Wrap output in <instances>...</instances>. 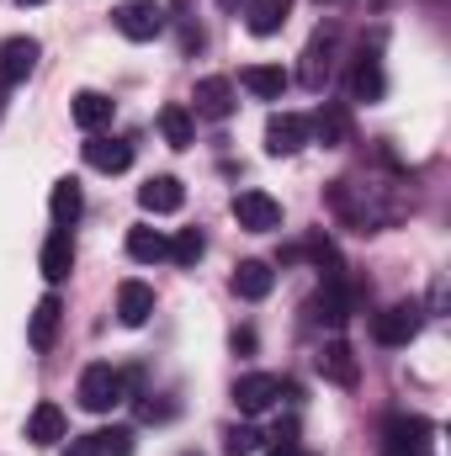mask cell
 <instances>
[{
	"instance_id": "obj_1",
	"label": "cell",
	"mask_w": 451,
	"mask_h": 456,
	"mask_svg": "<svg viewBox=\"0 0 451 456\" xmlns=\"http://www.w3.org/2000/svg\"><path fill=\"white\" fill-rule=\"evenodd\" d=\"M122 371L107 366V361H91L86 371H80V387H75V398H80V409H91V414H112L117 403H122Z\"/></svg>"
},
{
	"instance_id": "obj_2",
	"label": "cell",
	"mask_w": 451,
	"mask_h": 456,
	"mask_svg": "<svg viewBox=\"0 0 451 456\" xmlns=\"http://www.w3.org/2000/svg\"><path fill=\"white\" fill-rule=\"evenodd\" d=\"M112 21H117V32L127 37V43H154L160 32H165V5L160 0H122L112 11Z\"/></svg>"
},
{
	"instance_id": "obj_3",
	"label": "cell",
	"mask_w": 451,
	"mask_h": 456,
	"mask_svg": "<svg viewBox=\"0 0 451 456\" xmlns=\"http://www.w3.org/2000/svg\"><path fill=\"white\" fill-rule=\"evenodd\" d=\"M420 324H425V308L420 303H393V308H382L372 319V335H377V345H409L420 335Z\"/></svg>"
},
{
	"instance_id": "obj_4",
	"label": "cell",
	"mask_w": 451,
	"mask_h": 456,
	"mask_svg": "<svg viewBox=\"0 0 451 456\" xmlns=\"http://www.w3.org/2000/svg\"><path fill=\"white\" fill-rule=\"evenodd\" d=\"M276 398H282V377H271V371H244L234 382V409L239 414H266Z\"/></svg>"
},
{
	"instance_id": "obj_5",
	"label": "cell",
	"mask_w": 451,
	"mask_h": 456,
	"mask_svg": "<svg viewBox=\"0 0 451 456\" xmlns=\"http://www.w3.org/2000/svg\"><path fill=\"white\" fill-rule=\"evenodd\" d=\"M335 43H340L335 27H319V32H314V43L303 48V69H298V80H303L308 91H324V86H330V59H335Z\"/></svg>"
},
{
	"instance_id": "obj_6",
	"label": "cell",
	"mask_w": 451,
	"mask_h": 456,
	"mask_svg": "<svg viewBox=\"0 0 451 456\" xmlns=\"http://www.w3.org/2000/svg\"><path fill=\"white\" fill-rule=\"evenodd\" d=\"M303 143H308V117H298V112H271L266 117V154L287 159V154H298Z\"/></svg>"
},
{
	"instance_id": "obj_7",
	"label": "cell",
	"mask_w": 451,
	"mask_h": 456,
	"mask_svg": "<svg viewBox=\"0 0 451 456\" xmlns=\"http://www.w3.org/2000/svg\"><path fill=\"white\" fill-rule=\"evenodd\" d=\"M234 218L250 233H271V228H282V202L266 197V191H239L234 197Z\"/></svg>"
},
{
	"instance_id": "obj_8",
	"label": "cell",
	"mask_w": 451,
	"mask_h": 456,
	"mask_svg": "<svg viewBox=\"0 0 451 456\" xmlns=\"http://www.w3.org/2000/svg\"><path fill=\"white\" fill-rule=\"evenodd\" d=\"M314 366H319V377L335 382V387H356V382H361V361H356V350L345 340H330L314 355Z\"/></svg>"
},
{
	"instance_id": "obj_9",
	"label": "cell",
	"mask_w": 451,
	"mask_h": 456,
	"mask_svg": "<svg viewBox=\"0 0 451 456\" xmlns=\"http://www.w3.org/2000/svg\"><path fill=\"white\" fill-rule=\"evenodd\" d=\"M388 96V75H382V59L377 53H356V64H350V102H382Z\"/></svg>"
},
{
	"instance_id": "obj_10",
	"label": "cell",
	"mask_w": 451,
	"mask_h": 456,
	"mask_svg": "<svg viewBox=\"0 0 451 456\" xmlns=\"http://www.w3.org/2000/svg\"><path fill=\"white\" fill-rule=\"evenodd\" d=\"M37 37H5L0 43V86H21L37 69Z\"/></svg>"
},
{
	"instance_id": "obj_11",
	"label": "cell",
	"mask_w": 451,
	"mask_h": 456,
	"mask_svg": "<svg viewBox=\"0 0 451 456\" xmlns=\"http://www.w3.org/2000/svg\"><path fill=\"white\" fill-rule=\"evenodd\" d=\"M350 308H356L350 281H324V292L308 303V319H314V324H330V330H340V324L350 319Z\"/></svg>"
},
{
	"instance_id": "obj_12",
	"label": "cell",
	"mask_w": 451,
	"mask_h": 456,
	"mask_svg": "<svg viewBox=\"0 0 451 456\" xmlns=\"http://www.w3.org/2000/svg\"><path fill=\"white\" fill-rule=\"evenodd\" d=\"M86 165L102 170V175H122V170L133 165V143H127V138H102V133H91V138H86Z\"/></svg>"
},
{
	"instance_id": "obj_13",
	"label": "cell",
	"mask_w": 451,
	"mask_h": 456,
	"mask_svg": "<svg viewBox=\"0 0 451 456\" xmlns=\"http://www.w3.org/2000/svg\"><path fill=\"white\" fill-rule=\"evenodd\" d=\"M308 138L324 143V149H345V143H350V112H345L340 102H324L319 112L308 117Z\"/></svg>"
},
{
	"instance_id": "obj_14",
	"label": "cell",
	"mask_w": 451,
	"mask_h": 456,
	"mask_svg": "<svg viewBox=\"0 0 451 456\" xmlns=\"http://www.w3.org/2000/svg\"><path fill=\"white\" fill-rule=\"evenodd\" d=\"M239 86H244L250 96H260V102H282L287 86H292V75H287L282 64H244V69H239Z\"/></svg>"
},
{
	"instance_id": "obj_15",
	"label": "cell",
	"mask_w": 451,
	"mask_h": 456,
	"mask_svg": "<svg viewBox=\"0 0 451 456\" xmlns=\"http://www.w3.org/2000/svg\"><path fill=\"white\" fill-rule=\"evenodd\" d=\"M197 117H208V122H224L234 117V80L228 75H208V80H197Z\"/></svg>"
},
{
	"instance_id": "obj_16",
	"label": "cell",
	"mask_w": 451,
	"mask_h": 456,
	"mask_svg": "<svg viewBox=\"0 0 451 456\" xmlns=\"http://www.w3.org/2000/svg\"><path fill=\"white\" fill-rule=\"evenodd\" d=\"M425 441H430V419H420V414H393L388 419V452L393 456L425 452Z\"/></svg>"
},
{
	"instance_id": "obj_17",
	"label": "cell",
	"mask_w": 451,
	"mask_h": 456,
	"mask_svg": "<svg viewBox=\"0 0 451 456\" xmlns=\"http://www.w3.org/2000/svg\"><path fill=\"white\" fill-rule=\"evenodd\" d=\"M181 202H186V186L176 175H149L138 186V208L144 213H181Z\"/></svg>"
},
{
	"instance_id": "obj_18",
	"label": "cell",
	"mask_w": 451,
	"mask_h": 456,
	"mask_svg": "<svg viewBox=\"0 0 451 456\" xmlns=\"http://www.w3.org/2000/svg\"><path fill=\"white\" fill-rule=\"evenodd\" d=\"M59 319H64V303H59L53 292L37 297L32 324H27V345H32V350H53V340H59Z\"/></svg>"
},
{
	"instance_id": "obj_19",
	"label": "cell",
	"mask_w": 451,
	"mask_h": 456,
	"mask_svg": "<svg viewBox=\"0 0 451 456\" xmlns=\"http://www.w3.org/2000/svg\"><path fill=\"white\" fill-rule=\"evenodd\" d=\"M37 265H43V276H48V281H64V276L75 271V239H70V228H53V233L43 239Z\"/></svg>"
},
{
	"instance_id": "obj_20",
	"label": "cell",
	"mask_w": 451,
	"mask_h": 456,
	"mask_svg": "<svg viewBox=\"0 0 451 456\" xmlns=\"http://www.w3.org/2000/svg\"><path fill=\"white\" fill-rule=\"evenodd\" d=\"M149 314H154V287L149 281H122L117 287V319L127 330H138V324H149Z\"/></svg>"
},
{
	"instance_id": "obj_21",
	"label": "cell",
	"mask_w": 451,
	"mask_h": 456,
	"mask_svg": "<svg viewBox=\"0 0 451 456\" xmlns=\"http://www.w3.org/2000/svg\"><path fill=\"white\" fill-rule=\"evenodd\" d=\"M64 436H70V419H64L59 403H37V409L27 414V441H32V446H59Z\"/></svg>"
},
{
	"instance_id": "obj_22",
	"label": "cell",
	"mask_w": 451,
	"mask_h": 456,
	"mask_svg": "<svg viewBox=\"0 0 451 456\" xmlns=\"http://www.w3.org/2000/svg\"><path fill=\"white\" fill-rule=\"evenodd\" d=\"M271 287H276V271H271L266 260H239V265H234V292H239L244 303H260Z\"/></svg>"
},
{
	"instance_id": "obj_23",
	"label": "cell",
	"mask_w": 451,
	"mask_h": 456,
	"mask_svg": "<svg viewBox=\"0 0 451 456\" xmlns=\"http://www.w3.org/2000/svg\"><path fill=\"white\" fill-rule=\"evenodd\" d=\"M48 208H53V228H75V218L86 213V191H80V181H75V175L53 181V197H48Z\"/></svg>"
},
{
	"instance_id": "obj_24",
	"label": "cell",
	"mask_w": 451,
	"mask_h": 456,
	"mask_svg": "<svg viewBox=\"0 0 451 456\" xmlns=\"http://www.w3.org/2000/svg\"><path fill=\"white\" fill-rule=\"evenodd\" d=\"M117 102L112 96H102V91H80L75 96V107H70V117H75V127H86V133H102L107 122H112Z\"/></svg>"
},
{
	"instance_id": "obj_25",
	"label": "cell",
	"mask_w": 451,
	"mask_h": 456,
	"mask_svg": "<svg viewBox=\"0 0 451 456\" xmlns=\"http://www.w3.org/2000/svg\"><path fill=\"white\" fill-rule=\"evenodd\" d=\"M160 133H165L170 149H192L197 143V117H192V107H181V102L160 107Z\"/></svg>"
},
{
	"instance_id": "obj_26",
	"label": "cell",
	"mask_w": 451,
	"mask_h": 456,
	"mask_svg": "<svg viewBox=\"0 0 451 456\" xmlns=\"http://www.w3.org/2000/svg\"><path fill=\"white\" fill-rule=\"evenodd\" d=\"M287 16H292V0H250L244 27H250L255 37H271V32H282V27H287Z\"/></svg>"
},
{
	"instance_id": "obj_27",
	"label": "cell",
	"mask_w": 451,
	"mask_h": 456,
	"mask_svg": "<svg viewBox=\"0 0 451 456\" xmlns=\"http://www.w3.org/2000/svg\"><path fill=\"white\" fill-rule=\"evenodd\" d=\"M127 255H133L138 265H154V260H170V239H165L160 228L138 224V228H127Z\"/></svg>"
},
{
	"instance_id": "obj_28",
	"label": "cell",
	"mask_w": 451,
	"mask_h": 456,
	"mask_svg": "<svg viewBox=\"0 0 451 456\" xmlns=\"http://www.w3.org/2000/svg\"><path fill=\"white\" fill-rule=\"evenodd\" d=\"M208 255V239H202V228H181L176 239H170V260L176 265H197Z\"/></svg>"
},
{
	"instance_id": "obj_29",
	"label": "cell",
	"mask_w": 451,
	"mask_h": 456,
	"mask_svg": "<svg viewBox=\"0 0 451 456\" xmlns=\"http://www.w3.org/2000/svg\"><path fill=\"white\" fill-rule=\"evenodd\" d=\"M96 441H102V456H133V430H127V425L96 430Z\"/></svg>"
},
{
	"instance_id": "obj_30",
	"label": "cell",
	"mask_w": 451,
	"mask_h": 456,
	"mask_svg": "<svg viewBox=\"0 0 451 456\" xmlns=\"http://www.w3.org/2000/svg\"><path fill=\"white\" fill-rule=\"evenodd\" d=\"M255 446H260V436L250 425H234L224 436V456H255Z\"/></svg>"
},
{
	"instance_id": "obj_31",
	"label": "cell",
	"mask_w": 451,
	"mask_h": 456,
	"mask_svg": "<svg viewBox=\"0 0 451 456\" xmlns=\"http://www.w3.org/2000/svg\"><path fill=\"white\" fill-rule=\"evenodd\" d=\"M64 456H102V441H96V436H70Z\"/></svg>"
},
{
	"instance_id": "obj_32",
	"label": "cell",
	"mask_w": 451,
	"mask_h": 456,
	"mask_svg": "<svg viewBox=\"0 0 451 456\" xmlns=\"http://www.w3.org/2000/svg\"><path fill=\"white\" fill-rule=\"evenodd\" d=\"M266 456H308V452H303L298 441H276V446H271V452H266Z\"/></svg>"
},
{
	"instance_id": "obj_33",
	"label": "cell",
	"mask_w": 451,
	"mask_h": 456,
	"mask_svg": "<svg viewBox=\"0 0 451 456\" xmlns=\"http://www.w3.org/2000/svg\"><path fill=\"white\" fill-rule=\"evenodd\" d=\"M234 350H255V330H239L234 335Z\"/></svg>"
},
{
	"instance_id": "obj_34",
	"label": "cell",
	"mask_w": 451,
	"mask_h": 456,
	"mask_svg": "<svg viewBox=\"0 0 451 456\" xmlns=\"http://www.w3.org/2000/svg\"><path fill=\"white\" fill-rule=\"evenodd\" d=\"M16 5H48V0H16Z\"/></svg>"
}]
</instances>
